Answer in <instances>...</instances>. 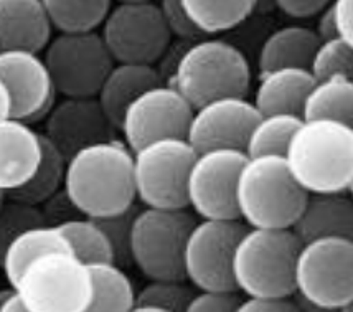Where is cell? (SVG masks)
I'll return each mask as SVG.
<instances>
[{"label":"cell","instance_id":"52a82bcc","mask_svg":"<svg viewBox=\"0 0 353 312\" xmlns=\"http://www.w3.org/2000/svg\"><path fill=\"white\" fill-rule=\"evenodd\" d=\"M28 312H86L91 302L88 266L71 251H46L28 261L14 284Z\"/></svg>","mask_w":353,"mask_h":312},{"label":"cell","instance_id":"60d3db41","mask_svg":"<svg viewBox=\"0 0 353 312\" xmlns=\"http://www.w3.org/2000/svg\"><path fill=\"white\" fill-rule=\"evenodd\" d=\"M330 0H274L276 7L284 15L296 20L314 19L322 8L329 6Z\"/></svg>","mask_w":353,"mask_h":312},{"label":"cell","instance_id":"9c48e42d","mask_svg":"<svg viewBox=\"0 0 353 312\" xmlns=\"http://www.w3.org/2000/svg\"><path fill=\"white\" fill-rule=\"evenodd\" d=\"M193 223L185 208H139L131 228V264L147 280H183V244Z\"/></svg>","mask_w":353,"mask_h":312},{"label":"cell","instance_id":"f6af8a7d","mask_svg":"<svg viewBox=\"0 0 353 312\" xmlns=\"http://www.w3.org/2000/svg\"><path fill=\"white\" fill-rule=\"evenodd\" d=\"M10 288H12V286H10ZM10 288H2V289H0V306H2L3 299H6V296L8 294V291H10Z\"/></svg>","mask_w":353,"mask_h":312},{"label":"cell","instance_id":"836d02e7","mask_svg":"<svg viewBox=\"0 0 353 312\" xmlns=\"http://www.w3.org/2000/svg\"><path fill=\"white\" fill-rule=\"evenodd\" d=\"M137 210L139 208L134 204L119 213L94 218L108 236L112 250V260L123 268L131 264V228Z\"/></svg>","mask_w":353,"mask_h":312},{"label":"cell","instance_id":"ffe728a7","mask_svg":"<svg viewBox=\"0 0 353 312\" xmlns=\"http://www.w3.org/2000/svg\"><path fill=\"white\" fill-rule=\"evenodd\" d=\"M41 0H0V48H23L43 52L52 39Z\"/></svg>","mask_w":353,"mask_h":312},{"label":"cell","instance_id":"44dd1931","mask_svg":"<svg viewBox=\"0 0 353 312\" xmlns=\"http://www.w3.org/2000/svg\"><path fill=\"white\" fill-rule=\"evenodd\" d=\"M314 83L305 66H276L259 73L253 103L259 113L285 111L299 115L302 99Z\"/></svg>","mask_w":353,"mask_h":312},{"label":"cell","instance_id":"7dc6e473","mask_svg":"<svg viewBox=\"0 0 353 312\" xmlns=\"http://www.w3.org/2000/svg\"><path fill=\"white\" fill-rule=\"evenodd\" d=\"M6 200V192H2L0 191V205H2V202Z\"/></svg>","mask_w":353,"mask_h":312},{"label":"cell","instance_id":"7402d4cb","mask_svg":"<svg viewBox=\"0 0 353 312\" xmlns=\"http://www.w3.org/2000/svg\"><path fill=\"white\" fill-rule=\"evenodd\" d=\"M159 81H161V75L154 68V65L114 61L96 92V99L103 108L104 115L117 129L121 115L129 101L136 98L145 88Z\"/></svg>","mask_w":353,"mask_h":312},{"label":"cell","instance_id":"8992f818","mask_svg":"<svg viewBox=\"0 0 353 312\" xmlns=\"http://www.w3.org/2000/svg\"><path fill=\"white\" fill-rule=\"evenodd\" d=\"M294 294L321 311H343L353 302L352 236L301 242L294 258Z\"/></svg>","mask_w":353,"mask_h":312},{"label":"cell","instance_id":"3957f363","mask_svg":"<svg viewBox=\"0 0 353 312\" xmlns=\"http://www.w3.org/2000/svg\"><path fill=\"white\" fill-rule=\"evenodd\" d=\"M305 195L289 174L283 154L248 157L234 185L238 218L256 228H291Z\"/></svg>","mask_w":353,"mask_h":312},{"label":"cell","instance_id":"b9f144b4","mask_svg":"<svg viewBox=\"0 0 353 312\" xmlns=\"http://www.w3.org/2000/svg\"><path fill=\"white\" fill-rule=\"evenodd\" d=\"M317 23H315V35L319 37V40H327L332 39V37H337L335 33V25H334V19H332V12L330 7L327 6L325 8H322L317 15Z\"/></svg>","mask_w":353,"mask_h":312},{"label":"cell","instance_id":"7a4b0ae2","mask_svg":"<svg viewBox=\"0 0 353 312\" xmlns=\"http://www.w3.org/2000/svg\"><path fill=\"white\" fill-rule=\"evenodd\" d=\"M283 155L289 174L304 192H352V124L335 119H302Z\"/></svg>","mask_w":353,"mask_h":312},{"label":"cell","instance_id":"7c38bea8","mask_svg":"<svg viewBox=\"0 0 353 312\" xmlns=\"http://www.w3.org/2000/svg\"><path fill=\"white\" fill-rule=\"evenodd\" d=\"M245 228L238 218H201L193 223L183 244V280L196 289L236 291L231 255Z\"/></svg>","mask_w":353,"mask_h":312},{"label":"cell","instance_id":"ac0fdd59","mask_svg":"<svg viewBox=\"0 0 353 312\" xmlns=\"http://www.w3.org/2000/svg\"><path fill=\"white\" fill-rule=\"evenodd\" d=\"M40 157V133L28 122L0 117V191L8 192L27 182Z\"/></svg>","mask_w":353,"mask_h":312},{"label":"cell","instance_id":"9a60e30c","mask_svg":"<svg viewBox=\"0 0 353 312\" xmlns=\"http://www.w3.org/2000/svg\"><path fill=\"white\" fill-rule=\"evenodd\" d=\"M0 81L10 99L8 116L28 124L43 121L57 101L43 57L32 50L0 48Z\"/></svg>","mask_w":353,"mask_h":312},{"label":"cell","instance_id":"d6986e66","mask_svg":"<svg viewBox=\"0 0 353 312\" xmlns=\"http://www.w3.org/2000/svg\"><path fill=\"white\" fill-rule=\"evenodd\" d=\"M291 230L299 242L319 236H352L353 204L350 193H307Z\"/></svg>","mask_w":353,"mask_h":312},{"label":"cell","instance_id":"4dcf8cb0","mask_svg":"<svg viewBox=\"0 0 353 312\" xmlns=\"http://www.w3.org/2000/svg\"><path fill=\"white\" fill-rule=\"evenodd\" d=\"M57 226L68 240L71 253L85 264L94 261H114L108 236L94 218L79 215Z\"/></svg>","mask_w":353,"mask_h":312},{"label":"cell","instance_id":"5bb4252c","mask_svg":"<svg viewBox=\"0 0 353 312\" xmlns=\"http://www.w3.org/2000/svg\"><path fill=\"white\" fill-rule=\"evenodd\" d=\"M193 106L170 83H155L132 98L121 115L117 130L129 149L157 137H185Z\"/></svg>","mask_w":353,"mask_h":312},{"label":"cell","instance_id":"6da1fadb","mask_svg":"<svg viewBox=\"0 0 353 312\" xmlns=\"http://www.w3.org/2000/svg\"><path fill=\"white\" fill-rule=\"evenodd\" d=\"M63 188L85 217L123 212L136 204L132 150L117 137L81 147L66 159Z\"/></svg>","mask_w":353,"mask_h":312},{"label":"cell","instance_id":"e575fe53","mask_svg":"<svg viewBox=\"0 0 353 312\" xmlns=\"http://www.w3.org/2000/svg\"><path fill=\"white\" fill-rule=\"evenodd\" d=\"M41 223L45 222L40 206L12 200L6 195V200L0 205V258L12 238H15L25 228L41 225Z\"/></svg>","mask_w":353,"mask_h":312},{"label":"cell","instance_id":"277c9868","mask_svg":"<svg viewBox=\"0 0 353 312\" xmlns=\"http://www.w3.org/2000/svg\"><path fill=\"white\" fill-rule=\"evenodd\" d=\"M299 238L291 228L248 226L231 255V277L245 296H292Z\"/></svg>","mask_w":353,"mask_h":312},{"label":"cell","instance_id":"7bdbcfd3","mask_svg":"<svg viewBox=\"0 0 353 312\" xmlns=\"http://www.w3.org/2000/svg\"><path fill=\"white\" fill-rule=\"evenodd\" d=\"M0 312H28L23 298L20 296V293L14 286H12L6 299H3L2 306H0Z\"/></svg>","mask_w":353,"mask_h":312},{"label":"cell","instance_id":"ab89813d","mask_svg":"<svg viewBox=\"0 0 353 312\" xmlns=\"http://www.w3.org/2000/svg\"><path fill=\"white\" fill-rule=\"evenodd\" d=\"M329 7L337 37L353 45V0H330Z\"/></svg>","mask_w":353,"mask_h":312},{"label":"cell","instance_id":"cb8c5ba5","mask_svg":"<svg viewBox=\"0 0 353 312\" xmlns=\"http://www.w3.org/2000/svg\"><path fill=\"white\" fill-rule=\"evenodd\" d=\"M312 28L302 25L281 27L264 39L258 55L259 73L276 66H305L319 43Z\"/></svg>","mask_w":353,"mask_h":312},{"label":"cell","instance_id":"74e56055","mask_svg":"<svg viewBox=\"0 0 353 312\" xmlns=\"http://www.w3.org/2000/svg\"><path fill=\"white\" fill-rule=\"evenodd\" d=\"M40 212L43 215V222L46 225H61V223L77 218L81 212L74 206L71 198L68 197L65 188H58L57 192L52 193L46 200L39 205Z\"/></svg>","mask_w":353,"mask_h":312},{"label":"cell","instance_id":"f35d334b","mask_svg":"<svg viewBox=\"0 0 353 312\" xmlns=\"http://www.w3.org/2000/svg\"><path fill=\"white\" fill-rule=\"evenodd\" d=\"M292 296H245L236 307L238 312H294L297 304Z\"/></svg>","mask_w":353,"mask_h":312},{"label":"cell","instance_id":"d590c367","mask_svg":"<svg viewBox=\"0 0 353 312\" xmlns=\"http://www.w3.org/2000/svg\"><path fill=\"white\" fill-rule=\"evenodd\" d=\"M157 7L167 30L170 32L172 39L175 37V39L190 43L193 40H199L201 37H205L201 35V33L196 30L195 25L188 20L180 0H159Z\"/></svg>","mask_w":353,"mask_h":312},{"label":"cell","instance_id":"ee69618b","mask_svg":"<svg viewBox=\"0 0 353 312\" xmlns=\"http://www.w3.org/2000/svg\"><path fill=\"white\" fill-rule=\"evenodd\" d=\"M8 111H10V99H8V92L0 81V117H7Z\"/></svg>","mask_w":353,"mask_h":312},{"label":"cell","instance_id":"30bf717a","mask_svg":"<svg viewBox=\"0 0 353 312\" xmlns=\"http://www.w3.org/2000/svg\"><path fill=\"white\" fill-rule=\"evenodd\" d=\"M43 60L61 96H96L114 65L98 30L58 32L43 48Z\"/></svg>","mask_w":353,"mask_h":312},{"label":"cell","instance_id":"5b68a950","mask_svg":"<svg viewBox=\"0 0 353 312\" xmlns=\"http://www.w3.org/2000/svg\"><path fill=\"white\" fill-rule=\"evenodd\" d=\"M172 86L193 108L221 95L248 96L251 65L241 48L221 39L190 41L172 71Z\"/></svg>","mask_w":353,"mask_h":312},{"label":"cell","instance_id":"e0dca14e","mask_svg":"<svg viewBox=\"0 0 353 312\" xmlns=\"http://www.w3.org/2000/svg\"><path fill=\"white\" fill-rule=\"evenodd\" d=\"M116 126L96 96H63L43 117V136L66 159L81 147L116 137Z\"/></svg>","mask_w":353,"mask_h":312},{"label":"cell","instance_id":"8d00e7d4","mask_svg":"<svg viewBox=\"0 0 353 312\" xmlns=\"http://www.w3.org/2000/svg\"><path fill=\"white\" fill-rule=\"evenodd\" d=\"M241 301L238 291L199 289L187 302L185 312H231L236 311Z\"/></svg>","mask_w":353,"mask_h":312},{"label":"cell","instance_id":"2e32d148","mask_svg":"<svg viewBox=\"0 0 353 312\" xmlns=\"http://www.w3.org/2000/svg\"><path fill=\"white\" fill-rule=\"evenodd\" d=\"M259 111L243 95H221L193 108L185 139L199 150L210 147L241 149Z\"/></svg>","mask_w":353,"mask_h":312},{"label":"cell","instance_id":"8fae6325","mask_svg":"<svg viewBox=\"0 0 353 312\" xmlns=\"http://www.w3.org/2000/svg\"><path fill=\"white\" fill-rule=\"evenodd\" d=\"M99 35L114 61L147 65H154L172 40L154 0L117 2L104 17Z\"/></svg>","mask_w":353,"mask_h":312},{"label":"cell","instance_id":"bcb514c9","mask_svg":"<svg viewBox=\"0 0 353 312\" xmlns=\"http://www.w3.org/2000/svg\"><path fill=\"white\" fill-rule=\"evenodd\" d=\"M117 2H149V0H117Z\"/></svg>","mask_w":353,"mask_h":312},{"label":"cell","instance_id":"d4e9b609","mask_svg":"<svg viewBox=\"0 0 353 312\" xmlns=\"http://www.w3.org/2000/svg\"><path fill=\"white\" fill-rule=\"evenodd\" d=\"M46 251H71L68 240L58 226L41 223L25 228L15 238H12L0 258V268L6 274L8 284H14L17 276L28 261Z\"/></svg>","mask_w":353,"mask_h":312},{"label":"cell","instance_id":"4316f807","mask_svg":"<svg viewBox=\"0 0 353 312\" xmlns=\"http://www.w3.org/2000/svg\"><path fill=\"white\" fill-rule=\"evenodd\" d=\"M188 20L201 35L230 32L246 22L258 0H180Z\"/></svg>","mask_w":353,"mask_h":312},{"label":"cell","instance_id":"1f68e13d","mask_svg":"<svg viewBox=\"0 0 353 312\" xmlns=\"http://www.w3.org/2000/svg\"><path fill=\"white\" fill-rule=\"evenodd\" d=\"M193 291L185 280H149L136 293L132 311L137 312H179L185 311Z\"/></svg>","mask_w":353,"mask_h":312},{"label":"cell","instance_id":"ba28073f","mask_svg":"<svg viewBox=\"0 0 353 312\" xmlns=\"http://www.w3.org/2000/svg\"><path fill=\"white\" fill-rule=\"evenodd\" d=\"M196 150L185 137L165 136L132 150L136 200L154 208H187L185 179Z\"/></svg>","mask_w":353,"mask_h":312},{"label":"cell","instance_id":"603a6c76","mask_svg":"<svg viewBox=\"0 0 353 312\" xmlns=\"http://www.w3.org/2000/svg\"><path fill=\"white\" fill-rule=\"evenodd\" d=\"M302 119H335L352 124L353 79L352 75L335 73L314 79L302 99Z\"/></svg>","mask_w":353,"mask_h":312},{"label":"cell","instance_id":"83f0119b","mask_svg":"<svg viewBox=\"0 0 353 312\" xmlns=\"http://www.w3.org/2000/svg\"><path fill=\"white\" fill-rule=\"evenodd\" d=\"M41 136V157L30 179L23 182L20 187L6 192V195L12 200L23 202L28 205L39 206L52 193L63 187L65 180L66 157L54 147L52 142Z\"/></svg>","mask_w":353,"mask_h":312},{"label":"cell","instance_id":"d6a6232c","mask_svg":"<svg viewBox=\"0 0 353 312\" xmlns=\"http://www.w3.org/2000/svg\"><path fill=\"white\" fill-rule=\"evenodd\" d=\"M307 70L314 79L335 73H353V45L340 37L321 40L310 57Z\"/></svg>","mask_w":353,"mask_h":312},{"label":"cell","instance_id":"f546056e","mask_svg":"<svg viewBox=\"0 0 353 312\" xmlns=\"http://www.w3.org/2000/svg\"><path fill=\"white\" fill-rule=\"evenodd\" d=\"M53 30H98L112 7V0H41Z\"/></svg>","mask_w":353,"mask_h":312},{"label":"cell","instance_id":"484cf974","mask_svg":"<svg viewBox=\"0 0 353 312\" xmlns=\"http://www.w3.org/2000/svg\"><path fill=\"white\" fill-rule=\"evenodd\" d=\"M91 277V302L86 312L132 311L136 289L123 266L114 261L88 263Z\"/></svg>","mask_w":353,"mask_h":312},{"label":"cell","instance_id":"f1b7e54d","mask_svg":"<svg viewBox=\"0 0 353 312\" xmlns=\"http://www.w3.org/2000/svg\"><path fill=\"white\" fill-rule=\"evenodd\" d=\"M302 117L297 113L272 111L259 113L248 133L243 153L248 157L261 154H284L291 134L301 124Z\"/></svg>","mask_w":353,"mask_h":312},{"label":"cell","instance_id":"4fadbf2b","mask_svg":"<svg viewBox=\"0 0 353 312\" xmlns=\"http://www.w3.org/2000/svg\"><path fill=\"white\" fill-rule=\"evenodd\" d=\"M245 159L246 154L234 147L199 150L185 179L187 206L200 218H238L234 185Z\"/></svg>","mask_w":353,"mask_h":312}]
</instances>
